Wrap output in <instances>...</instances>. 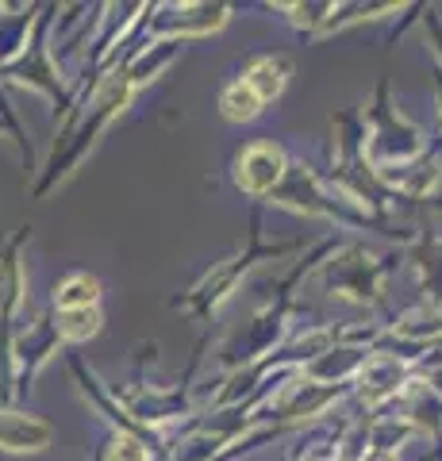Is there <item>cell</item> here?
Segmentation results:
<instances>
[{
    "mask_svg": "<svg viewBox=\"0 0 442 461\" xmlns=\"http://www.w3.org/2000/svg\"><path fill=\"white\" fill-rule=\"evenodd\" d=\"M281 169H284L281 150L269 147V142H258V147H250L247 154L239 158L235 181H239L247 193H266V189H274V181L281 177Z\"/></svg>",
    "mask_w": 442,
    "mask_h": 461,
    "instance_id": "obj_1",
    "label": "cell"
},
{
    "mask_svg": "<svg viewBox=\"0 0 442 461\" xmlns=\"http://www.w3.org/2000/svg\"><path fill=\"white\" fill-rule=\"evenodd\" d=\"M50 442V427L39 420H23V415H5L0 420V446L8 450H42Z\"/></svg>",
    "mask_w": 442,
    "mask_h": 461,
    "instance_id": "obj_2",
    "label": "cell"
},
{
    "mask_svg": "<svg viewBox=\"0 0 442 461\" xmlns=\"http://www.w3.org/2000/svg\"><path fill=\"white\" fill-rule=\"evenodd\" d=\"M96 296H101V285H96L93 277H85V273H77V277H69L59 293H54V300H59L62 312H77V308H96Z\"/></svg>",
    "mask_w": 442,
    "mask_h": 461,
    "instance_id": "obj_4",
    "label": "cell"
},
{
    "mask_svg": "<svg viewBox=\"0 0 442 461\" xmlns=\"http://www.w3.org/2000/svg\"><path fill=\"white\" fill-rule=\"evenodd\" d=\"M284 74H289V62H284V58H262V62L250 66V74L242 81H247L250 89L258 93L262 104H266V100H274L284 89Z\"/></svg>",
    "mask_w": 442,
    "mask_h": 461,
    "instance_id": "obj_3",
    "label": "cell"
},
{
    "mask_svg": "<svg viewBox=\"0 0 442 461\" xmlns=\"http://www.w3.org/2000/svg\"><path fill=\"white\" fill-rule=\"evenodd\" d=\"M62 339H89L101 330V312L96 308H77V312H62Z\"/></svg>",
    "mask_w": 442,
    "mask_h": 461,
    "instance_id": "obj_6",
    "label": "cell"
},
{
    "mask_svg": "<svg viewBox=\"0 0 442 461\" xmlns=\"http://www.w3.org/2000/svg\"><path fill=\"white\" fill-rule=\"evenodd\" d=\"M220 108H223L227 120H254V115L262 112V100L247 81H235L231 89L220 96Z\"/></svg>",
    "mask_w": 442,
    "mask_h": 461,
    "instance_id": "obj_5",
    "label": "cell"
},
{
    "mask_svg": "<svg viewBox=\"0 0 442 461\" xmlns=\"http://www.w3.org/2000/svg\"><path fill=\"white\" fill-rule=\"evenodd\" d=\"M108 461H147V450H142V442H135V438H120L108 450Z\"/></svg>",
    "mask_w": 442,
    "mask_h": 461,
    "instance_id": "obj_7",
    "label": "cell"
}]
</instances>
